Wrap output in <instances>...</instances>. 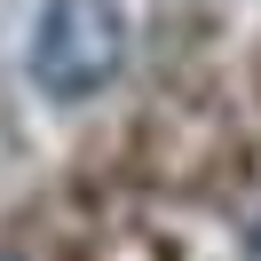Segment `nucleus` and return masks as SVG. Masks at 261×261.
Segmentation results:
<instances>
[{
  "mask_svg": "<svg viewBox=\"0 0 261 261\" xmlns=\"http://www.w3.org/2000/svg\"><path fill=\"white\" fill-rule=\"evenodd\" d=\"M127 64V8L119 0H48L32 24L24 71L48 103H87Z\"/></svg>",
  "mask_w": 261,
  "mask_h": 261,
  "instance_id": "f257e3e1",
  "label": "nucleus"
},
{
  "mask_svg": "<svg viewBox=\"0 0 261 261\" xmlns=\"http://www.w3.org/2000/svg\"><path fill=\"white\" fill-rule=\"evenodd\" d=\"M0 261H16V253H0Z\"/></svg>",
  "mask_w": 261,
  "mask_h": 261,
  "instance_id": "f03ea898",
  "label": "nucleus"
}]
</instances>
